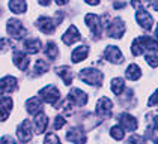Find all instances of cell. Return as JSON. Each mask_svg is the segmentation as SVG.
Segmentation results:
<instances>
[{
  "label": "cell",
  "mask_w": 158,
  "mask_h": 144,
  "mask_svg": "<svg viewBox=\"0 0 158 144\" xmlns=\"http://www.w3.org/2000/svg\"><path fill=\"white\" fill-rule=\"evenodd\" d=\"M68 99L73 102L74 105L85 107L86 104H87V101H89V96H87V93H85L81 89L74 87V89H71V92H69V95H68Z\"/></svg>",
  "instance_id": "obj_7"
},
{
  "label": "cell",
  "mask_w": 158,
  "mask_h": 144,
  "mask_svg": "<svg viewBox=\"0 0 158 144\" xmlns=\"http://www.w3.org/2000/svg\"><path fill=\"white\" fill-rule=\"evenodd\" d=\"M6 32L9 33V36H12L15 39H20L27 33V30L24 29V26L21 24V21L15 20V18H11L8 20V24H6Z\"/></svg>",
  "instance_id": "obj_4"
},
{
  "label": "cell",
  "mask_w": 158,
  "mask_h": 144,
  "mask_svg": "<svg viewBox=\"0 0 158 144\" xmlns=\"http://www.w3.org/2000/svg\"><path fill=\"white\" fill-rule=\"evenodd\" d=\"M111 108H113V102L110 101L109 98L102 96L97 104V114L101 117H109L111 114Z\"/></svg>",
  "instance_id": "obj_12"
},
{
  "label": "cell",
  "mask_w": 158,
  "mask_h": 144,
  "mask_svg": "<svg viewBox=\"0 0 158 144\" xmlns=\"http://www.w3.org/2000/svg\"><path fill=\"white\" fill-rule=\"evenodd\" d=\"M38 2H39V3L42 5V6H48V5H50V2H51V0H38Z\"/></svg>",
  "instance_id": "obj_39"
},
{
  "label": "cell",
  "mask_w": 158,
  "mask_h": 144,
  "mask_svg": "<svg viewBox=\"0 0 158 144\" xmlns=\"http://www.w3.org/2000/svg\"><path fill=\"white\" fill-rule=\"evenodd\" d=\"M80 39H81V36H80V32H78V29H77L75 26H69V29L62 36V41H63V44H66V45H73V44H75V42L80 41Z\"/></svg>",
  "instance_id": "obj_16"
},
{
  "label": "cell",
  "mask_w": 158,
  "mask_h": 144,
  "mask_svg": "<svg viewBox=\"0 0 158 144\" xmlns=\"http://www.w3.org/2000/svg\"><path fill=\"white\" fill-rule=\"evenodd\" d=\"M8 6L14 14H24L26 9H27L26 0H9Z\"/></svg>",
  "instance_id": "obj_24"
},
{
  "label": "cell",
  "mask_w": 158,
  "mask_h": 144,
  "mask_svg": "<svg viewBox=\"0 0 158 144\" xmlns=\"http://www.w3.org/2000/svg\"><path fill=\"white\" fill-rule=\"evenodd\" d=\"M104 57L106 60H109L111 63H116V65H121L123 62V56H122L121 50L118 47H113V45H109L104 51Z\"/></svg>",
  "instance_id": "obj_11"
},
{
  "label": "cell",
  "mask_w": 158,
  "mask_h": 144,
  "mask_svg": "<svg viewBox=\"0 0 158 144\" xmlns=\"http://www.w3.org/2000/svg\"><path fill=\"white\" fill-rule=\"evenodd\" d=\"M17 137L21 143H29L32 140V123L30 120H23L17 129Z\"/></svg>",
  "instance_id": "obj_9"
},
{
  "label": "cell",
  "mask_w": 158,
  "mask_h": 144,
  "mask_svg": "<svg viewBox=\"0 0 158 144\" xmlns=\"http://www.w3.org/2000/svg\"><path fill=\"white\" fill-rule=\"evenodd\" d=\"M123 90H125V81H123L122 78H114V80H111V92H113L114 95L119 96Z\"/></svg>",
  "instance_id": "obj_27"
},
{
  "label": "cell",
  "mask_w": 158,
  "mask_h": 144,
  "mask_svg": "<svg viewBox=\"0 0 158 144\" xmlns=\"http://www.w3.org/2000/svg\"><path fill=\"white\" fill-rule=\"evenodd\" d=\"M78 78H80L83 83L89 84V86L99 87V86L102 84L104 75H102V72L98 71V69H94V68H86V69H83V71H80Z\"/></svg>",
  "instance_id": "obj_2"
},
{
  "label": "cell",
  "mask_w": 158,
  "mask_h": 144,
  "mask_svg": "<svg viewBox=\"0 0 158 144\" xmlns=\"http://www.w3.org/2000/svg\"><path fill=\"white\" fill-rule=\"evenodd\" d=\"M148 104L152 107V105H158V89L155 90V93L149 98V101H148Z\"/></svg>",
  "instance_id": "obj_36"
},
{
  "label": "cell",
  "mask_w": 158,
  "mask_h": 144,
  "mask_svg": "<svg viewBox=\"0 0 158 144\" xmlns=\"http://www.w3.org/2000/svg\"><path fill=\"white\" fill-rule=\"evenodd\" d=\"M0 144H17V143H15V140H14L12 137H9V135H5V137H2Z\"/></svg>",
  "instance_id": "obj_37"
},
{
  "label": "cell",
  "mask_w": 158,
  "mask_h": 144,
  "mask_svg": "<svg viewBox=\"0 0 158 144\" xmlns=\"http://www.w3.org/2000/svg\"><path fill=\"white\" fill-rule=\"evenodd\" d=\"M18 87V81L12 75H6L0 80V96L3 93H12Z\"/></svg>",
  "instance_id": "obj_8"
},
{
  "label": "cell",
  "mask_w": 158,
  "mask_h": 144,
  "mask_svg": "<svg viewBox=\"0 0 158 144\" xmlns=\"http://www.w3.org/2000/svg\"><path fill=\"white\" fill-rule=\"evenodd\" d=\"M85 20H86L87 27L90 29V32L97 36V38H99V36L102 35V24H101V17H99V15L87 14L85 17Z\"/></svg>",
  "instance_id": "obj_6"
},
{
  "label": "cell",
  "mask_w": 158,
  "mask_h": 144,
  "mask_svg": "<svg viewBox=\"0 0 158 144\" xmlns=\"http://www.w3.org/2000/svg\"><path fill=\"white\" fill-rule=\"evenodd\" d=\"M39 98H41L42 101H45L47 104L54 107V105L59 102V99H60V93H59V90H57L56 86L48 84V86H45V87H42V89L39 90Z\"/></svg>",
  "instance_id": "obj_3"
},
{
  "label": "cell",
  "mask_w": 158,
  "mask_h": 144,
  "mask_svg": "<svg viewBox=\"0 0 158 144\" xmlns=\"http://www.w3.org/2000/svg\"><path fill=\"white\" fill-rule=\"evenodd\" d=\"M154 128L158 131V116H155V119H154Z\"/></svg>",
  "instance_id": "obj_41"
},
{
  "label": "cell",
  "mask_w": 158,
  "mask_h": 144,
  "mask_svg": "<svg viewBox=\"0 0 158 144\" xmlns=\"http://www.w3.org/2000/svg\"><path fill=\"white\" fill-rule=\"evenodd\" d=\"M14 65L20 69V71H26L27 69V66H29V63H30V57L23 53V51H15L14 53Z\"/></svg>",
  "instance_id": "obj_17"
},
{
  "label": "cell",
  "mask_w": 158,
  "mask_h": 144,
  "mask_svg": "<svg viewBox=\"0 0 158 144\" xmlns=\"http://www.w3.org/2000/svg\"><path fill=\"white\" fill-rule=\"evenodd\" d=\"M66 140L68 141H71L74 144H85L86 143V134L80 128H73V129H69V131L66 132Z\"/></svg>",
  "instance_id": "obj_14"
},
{
  "label": "cell",
  "mask_w": 158,
  "mask_h": 144,
  "mask_svg": "<svg viewBox=\"0 0 158 144\" xmlns=\"http://www.w3.org/2000/svg\"><path fill=\"white\" fill-rule=\"evenodd\" d=\"M65 123H66V120L63 119L62 116H57V117L54 119V129H56V131H59Z\"/></svg>",
  "instance_id": "obj_35"
},
{
  "label": "cell",
  "mask_w": 158,
  "mask_h": 144,
  "mask_svg": "<svg viewBox=\"0 0 158 144\" xmlns=\"http://www.w3.org/2000/svg\"><path fill=\"white\" fill-rule=\"evenodd\" d=\"M11 110H12V99L8 96L0 98V122H5L9 117Z\"/></svg>",
  "instance_id": "obj_18"
},
{
  "label": "cell",
  "mask_w": 158,
  "mask_h": 144,
  "mask_svg": "<svg viewBox=\"0 0 158 144\" xmlns=\"http://www.w3.org/2000/svg\"><path fill=\"white\" fill-rule=\"evenodd\" d=\"M152 8H154L155 11H158V0H154V3H152Z\"/></svg>",
  "instance_id": "obj_42"
},
{
  "label": "cell",
  "mask_w": 158,
  "mask_h": 144,
  "mask_svg": "<svg viewBox=\"0 0 158 144\" xmlns=\"http://www.w3.org/2000/svg\"><path fill=\"white\" fill-rule=\"evenodd\" d=\"M158 48V41L149 38V36H139L133 41V45H131V53L134 56H142L145 51L148 50H154Z\"/></svg>",
  "instance_id": "obj_1"
},
{
  "label": "cell",
  "mask_w": 158,
  "mask_h": 144,
  "mask_svg": "<svg viewBox=\"0 0 158 144\" xmlns=\"http://www.w3.org/2000/svg\"><path fill=\"white\" fill-rule=\"evenodd\" d=\"M146 62H148V65L151 68H157L158 66V50L157 48L146 51Z\"/></svg>",
  "instance_id": "obj_26"
},
{
  "label": "cell",
  "mask_w": 158,
  "mask_h": 144,
  "mask_svg": "<svg viewBox=\"0 0 158 144\" xmlns=\"http://www.w3.org/2000/svg\"><path fill=\"white\" fill-rule=\"evenodd\" d=\"M135 20H137V23L140 24L142 29H145V30H151V29H152L154 20H152L151 14H148L145 9H139V11H137V14H135Z\"/></svg>",
  "instance_id": "obj_13"
},
{
  "label": "cell",
  "mask_w": 158,
  "mask_h": 144,
  "mask_svg": "<svg viewBox=\"0 0 158 144\" xmlns=\"http://www.w3.org/2000/svg\"><path fill=\"white\" fill-rule=\"evenodd\" d=\"M119 125L122 126V129H123V131L133 132V131L137 129L139 122H137V119L133 117L131 114H128V113H122L121 116H119Z\"/></svg>",
  "instance_id": "obj_10"
},
{
  "label": "cell",
  "mask_w": 158,
  "mask_h": 144,
  "mask_svg": "<svg viewBox=\"0 0 158 144\" xmlns=\"http://www.w3.org/2000/svg\"><path fill=\"white\" fill-rule=\"evenodd\" d=\"M11 47H12V44H11L9 39H6V38L0 39V51H8Z\"/></svg>",
  "instance_id": "obj_33"
},
{
  "label": "cell",
  "mask_w": 158,
  "mask_h": 144,
  "mask_svg": "<svg viewBox=\"0 0 158 144\" xmlns=\"http://www.w3.org/2000/svg\"><path fill=\"white\" fill-rule=\"evenodd\" d=\"M36 27L42 32V33L50 35V33H53V32H54V29H56V23H54L51 18H48V17H41V18H38Z\"/></svg>",
  "instance_id": "obj_15"
},
{
  "label": "cell",
  "mask_w": 158,
  "mask_h": 144,
  "mask_svg": "<svg viewBox=\"0 0 158 144\" xmlns=\"http://www.w3.org/2000/svg\"><path fill=\"white\" fill-rule=\"evenodd\" d=\"M47 125H48V117H47L42 111H41V113H38L36 117H35V132H36V134H42V132H45Z\"/></svg>",
  "instance_id": "obj_21"
},
{
  "label": "cell",
  "mask_w": 158,
  "mask_h": 144,
  "mask_svg": "<svg viewBox=\"0 0 158 144\" xmlns=\"http://www.w3.org/2000/svg\"><path fill=\"white\" fill-rule=\"evenodd\" d=\"M26 108H27V111H29L30 114H35V116H36L38 113L42 111V99L38 98V96H33V98L27 99Z\"/></svg>",
  "instance_id": "obj_19"
},
{
  "label": "cell",
  "mask_w": 158,
  "mask_h": 144,
  "mask_svg": "<svg viewBox=\"0 0 158 144\" xmlns=\"http://www.w3.org/2000/svg\"><path fill=\"white\" fill-rule=\"evenodd\" d=\"M125 23L122 21L121 18H114L111 23L107 26V35L110 38H114V39H121L123 33H125Z\"/></svg>",
  "instance_id": "obj_5"
},
{
  "label": "cell",
  "mask_w": 158,
  "mask_h": 144,
  "mask_svg": "<svg viewBox=\"0 0 158 144\" xmlns=\"http://www.w3.org/2000/svg\"><path fill=\"white\" fill-rule=\"evenodd\" d=\"M127 144H145V143H143V138H142V137H139V135H131V137L128 138Z\"/></svg>",
  "instance_id": "obj_34"
},
{
  "label": "cell",
  "mask_w": 158,
  "mask_h": 144,
  "mask_svg": "<svg viewBox=\"0 0 158 144\" xmlns=\"http://www.w3.org/2000/svg\"><path fill=\"white\" fill-rule=\"evenodd\" d=\"M54 72L63 80V83L66 84V86H71V83H73V71H71V68H68V66H59V68L54 69Z\"/></svg>",
  "instance_id": "obj_22"
},
{
  "label": "cell",
  "mask_w": 158,
  "mask_h": 144,
  "mask_svg": "<svg viewBox=\"0 0 158 144\" xmlns=\"http://www.w3.org/2000/svg\"><path fill=\"white\" fill-rule=\"evenodd\" d=\"M87 54H89V47H86V45L77 47L73 51V56H71L73 63H80V62H83V60L87 57Z\"/></svg>",
  "instance_id": "obj_23"
},
{
  "label": "cell",
  "mask_w": 158,
  "mask_h": 144,
  "mask_svg": "<svg viewBox=\"0 0 158 144\" xmlns=\"http://www.w3.org/2000/svg\"><path fill=\"white\" fill-rule=\"evenodd\" d=\"M45 56L51 60H54L59 56V50H57V45L54 42H48L47 44V47H45Z\"/></svg>",
  "instance_id": "obj_28"
},
{
  "label": "cell",
  "mask_w": 158,
  "mask_h": 144,
  "mask_svg": "<svg viewBox=\"0 0 158 144\" xmlns=\"http://www.w3.org/2000/svg\"><path fill=\"white\" fill-rule=\"evenodd\" d=\"M155 33H157V36H158V26H157V32H155Z\"/></svg>",
  "instance_id": "obj_43"
},
{
  "label": "cell",
  "mask_w": 158,
  "mask_h": 144,
  "mask_svg": "<svg viewBox=\"0 0 158 144\" xmlns=\"http://www.w3.org/2000/svg\"><path fill=\"white\" fill-rule=\"evenodd\" d=\"M44 144H60V141H59L56 134H47L45 140H44Z\"/></svg>",
  "instance_id": "obj_32"
},
{
  "label": "cell",
  "mask_w": 158,
  "mask_h": 144,
  "mask_svg": "<svg viewBox=\"0 0 158 144\" xmlns=\"http://www.w3.org/2000/svg\"><path fill=\"white\" fill-rule=\"evenodd\" d=\"M87 5H92V6H97L98 3H99V0H85Z\"/></svg>",
  "instance_id": "obj_38"
},
{
  "label": "cell",
  "mask_w": 158,
  "mask_h": 144,
  "mask_svg": "<svg viewBox=\"0 0 158 144\" xmlns=\"http://www.w3.org/2000/svg\"><path fill=\"white\" fill-rule=\"evenodd\" d=\"M23 47L26 48V51L27 53H30V54H36L41 51V48H42V42L36 39V38H29V39H26L24 44H23Z\"/></svg>",
  "instance_id": "obj_20"
},
{
  "label": "cell",
  "mask_w": 158,
  "mask_h": 144,
  "mask_svg": "<svg viewBox=\"0 0 158 144\" xmlns=\"http://www.w3.org/2000/svg\"><path fill=\"white\" fill-rule=\"evenodd\" d=\"M110 135H111L114 140H123V137H125V131L122 129L121 125H116V126H113V128L110 129Z\"/></svg>",
  "instance_id": "obj_29"
},
{
  "label": "cell",
  "mask_w": 158,
  "mask_h": 144,
  "mask_svg": "<svg viewBox=\"0 0 158 144\" xmlns=\"http://www.w3.org/2000/svg\"><path fill=\"white\" fill-rule=\"evenodd\" d=\"M125 75H127V78H128V80L135 81V80H139V78L142 77V71H140V68H139L135 63H133V65H130V66L127 68Z\"/></svg>",
  "instance_id": "obj_25"
},
{
  "label": "cell",
  "mask_w": 158,
  "mask_h": 144,
  "mask_svg": "<svg viewBox=\"0 0 158 144\" xmlns=\"http://www.w3.org/2000/svg\"><path fill=\"white\" fill-rule=\"evenodd\" d=\"M56 3H57L59 6H63V5H66V3H68V0H56Z\"/></svg>",
  "instance_id": "obj_40"
},
{
  "label": "cell",
  "mask_w": 158,
  "mask_h": 144,
  "mask_svg": "<svg viewBox=\"0 0 158 144\" xmlns=\"http://www.w3.org/2000/svg\"><path fill=\"white\" fill-rule=\"evenodd\" d=\"M131 5H133V8H135V9L139 11V9H145V8H148V6L151 5V0H133Z\"/></svg>",
  "instance_id": "obj_31"
},
{
  "label": "cell",
  "mask_w": 158,
  "mask_h": 144,
  "mask_svg": "<svg viewBox=\"0 0 158 144\" xmlns=\"http://www.w3.org/2000/svg\"><path fill=\"white\" fill-rule=\"evenodd\" d=\"M47 71H48V63L42 59L36 60V63H35V74L39 75V74H44V72H47Z\"/></svg>",
  "instance_id": "obj_30"
}]
</instances>
